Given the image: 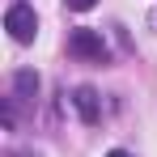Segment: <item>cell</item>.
<instances>
[{"mask_svg": "<svg viewBox=\"0 0 157 157\" xmlns=\"http://www.w3.org/2000/svg\"><path fill=\"white\" fill-rule=\"evenodd\" d=\"M68 51L77 55V59H94V64H102L106 59V43H102V34L98 30H72L68 34Z\"/></svg>", "mask_w": 157, "mask_h": 157, "instance_id": "7a4b0ae2", "label": "cell"}, {"mask_svg": "<svg viewBox=\"0 0 157 157\" xmlns=\"http://www.w3.org/2000/svg\"><path fill=\"white\" fill-rule=\"evenodd\" d=\"M72 106H77V115L89 123V128L102 119V98H98V89H89V85H81L77 94H72Z\"/></svg>", "mask_w": 157, "mask_h": 157, "instance_id": "3957f363", "label": "cell"}, {"mask_svg": "<svg viewBox=\"0 0 157 157\" xmlns=\"http://www.w3.org/2000/svg\"><path fill=\"white\" fill-rule=\"evenodd\" d=\"M4 30H9L17 43H34V34H38V17H34V9H30L26 0L9 4V13H4Z\"/></svg>", "mask_w": 157, "mask_h": 157, "instance_id": "6da1fadb", "label": "cell"}, {"mask_svg": "<svg viewBox=\"0 0 157 157\" xmlns=\"http://www.w3.org/2000/svg\"><path fill=\"white\" fill-rule=\"evenodd\" d=\"M106 157H132V153H123V149H110V153H106Z\"/></svg>", "mask_w": 157, "mask_h": 157, "instance_id": "8992f818", "label": "cell"}, {"mask_svg": "<svg viewBox=\"0 0 157 157\" xmlns=\"http://www.w3.org/2000/svg\"><path fill=\"white\" fill-rule=\"evenodd\" d=\"M13 89H17V98H34L38 77H34V72H17V77H13Z\"/></svg>", "mask_w": 157, "mask_h": 157, "instance_id": "277c9868", "label": "cell"}, {"mask_svg": "<svg viewBox=\"0 0 157 157\" xmlns=\"http://www.w3.org/2000/svg\"><path fill=\"white\" fill-rule=\"evenodd\" d=\"M98 0H68V9H77V13H85V9H94Z\"/></svg>", "mask_w": 157, "mask_h": 157, "instance_id": "5b68a950", "label": "cell"}]
</instances>
